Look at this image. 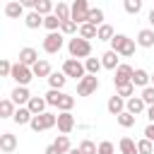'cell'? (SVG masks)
I'll list each match as a JSON object with an SVG mask.
<instances>
[{"mask_svg": "<svg viewBox=\"0 0 154 154\" xmlns=\"http://www.w3.org/2000/svg\"><path fill=\"white\" fill-rule=\"evenodd\" d=\"M12 65H14V63H10V60L2 58V60H0V77H10V75H12Z\"/></svg>", "mask_w": 154, "mask_h": 154, "instance_id": "ee69618b", "label": "cell"}, {"mask_svg": "<svg viewBox=\"0 0 154 154\" xmlns=\"http://www.w3.org/2000/svg\"><path fill=\"white\" fill-rule=\"evenodd\" d=\"M84 67H87V75H99L103 63H101V58H84Z\"/></svg>", "mask_w": 154, "mask_h": 154, "instance_id": "f1b7e54d", "label": "cell"}, {"mask_svg": "<svg viewBox=\"0 0 154 154\" xmlns=\"http://www.w3.org/2000/svg\"><path fill=\"white\" fill-rule=\"evenodd\" d=\"M63 72H65L67 77L82 79V77L87 75V67H84V63H79V58H65V63H63Z\"/></svg>", "mask_w": 154, "mask_h": 154, "instance_id": "5b68a950", "label": "cell"}, {"mask_svg": "<svg viewBox=\"0 0 154 154\" xmlns=\"http://www.w3.org/2000/svg\"><path fill=\"white\" fill-rule=\"evenodd\" d=\"M17 149V137L12 132H2L0 135V152L2 154H12Z\"/></svg>", "mask_w": 154, "mask_h": 154, "instance_id": "9a60e30c", "label": "cell"}, {"mask_svg": "<svg viewBox=\"0 0 154 154\" xmlns=\"http://www.w3.org/2000/svg\"><path fill=\"white\" fill-rule=\"evenodd\" d=\"M135 46H137V41L130 38V36H125V34H116V36L111 38V48H113L116 53H120L123 58L135 55Z\"/></svg>", "mask_w": 154, "mask_h": 154, "instance_id": "6da1fadb", "label": "cell"}, {"mask_svg": "<svg viewBox=\"0 0 154 154\" xmlns=\"http://www.w3.org/2000/svg\"><path fill=\"white\" fill-rule=\"evenodd\" d=\"M10 77H12L17 84H24V87H26V84H29L36 75H34L31 65H24V63H19V60H17V63L12 65V75H10Z\"/></svg>", "mask_w": 154, "mask_h": 154, "instance_id": "277c9868", "label": "cell"}, {"mask_svg": "<svg viewBox=\"0 0 154 154\" xmlns=\"http://www.w3.org/2000/svg\"><path fill=\"white\" fill-rule=\"evenodd\" d=\"M99 89V77L96 75H84L82 79H77V94L79 96H91Z\"/></svg>", "mask_w": 154, "mask_h": 154, "instance_id": "ba28073f", "label": "cell"}, {"mask_svg": "<svg viewBox=\"0 0 154 154\" xmlns=\"http://www.w3.org/2000/svg\"><path fill=\"white\" fill-rule=\"evenodd\" d=\"M152 84H154V75H152Z\"/></svg>", "mask_w": 154, "mask_h": 154, "instance_id": "f5cc1de1", "label": "cell"}, {"mask_svg": "<svg viewBox=\"0 0 154 154\" xmlns=\"http://www.w3.org/2000/svg\"><path fill=\"white\" fill-rule=\"evenodd\" d=\"M14 111H17V103L12 99H2L0 101V118H12Z\"/></svg>", "mask_w": 154, "mask_h": 154, "instance_id": "4316f807", "label": "cell"}, {"mask_svg": "<svg viewBox=\"0 0 154 154\" xmlns=\"http://www.w3.org/2000/svg\"><path fill=\"white\" fill-rule=\"evenodd\" d=\"M24 7H36V0H19Z\"/></svg>", "mask_w": 154, "mask_h": 154, "instance_id": "f907efd6", "label": "cell"}, {"mask_svg": "<svg viewBox=\"0 0 154 154\" xmlns=\"http://www.w3.org/2000/svg\"><path fill=\"white\" fill-rule=\"evenodd\" d=\"M144 137H149V140L154 142V123H149V125L144 128Z\"/></svg>", "mask_w": 154, "mask_h": 154, "instance_id": "bcb514c9", "label": "cell"}, {"mask_svg": "<svg viewBox=\"0 0 154 154\" xmlns=\"http://www.w3.org/2000/svg\"><path fill=\"white\" fill-rule=\"evenodd\" d=\"M118 149H120V154H140V152H137V142H135L132 137H120Z\"/></svg>", "mask_w": 154, "mask_h": 154, "instance_id": "603a6c76", "label": "cell"}, {"mask_svg": "<svg viewBox=\"0 0 154 154\" xmlns=\"http://www.w3.org/2000/svg\"><path fill=\"white\" fill-rule=\"evenodd\" d=\"M55 125H58V116L51 113V111H43V113H38V116H34L31 123H29V128H31L34 132H43V130H51V128H55Z\"/></svg>", "mask_w": 154, "mask_h": 154, "instance_id": "3957f363", "label": "cell"}, {"mask_svg": "<svg viewBox=\"0 0 154 154\" xmlns=\"http://www.w3.org/2000/svg\"><path fill=\"white\" fill-rule=\"evenodd\" d=\"M147 22H149V26H152V29H154V7H152V10H149V14H147Z\"/></svg>", "mask_w": 154, "mask_h": 154, "instance_id": "681fc988", "label": "cell"}, {"mask_svg": "<svg viewBox=\"0 0 154 154\" xmlns=\"http://www.w3.org/2000/svg\"><path fill=\"white\" fill-rule=\"evenodd\" d=\"M149 82H152V75H149L147 70L137 67V70H135V75H132V84H135V87H142V89H144V87H149Z\"/></svg>", "mask_w": 154, "mask_h": 154, "instance_id": "ffe728a7", "label": "cell"}, {"mask_svg": "<svg viewBox=\"0 0 154 154\" xmlns=\"http://www.w3.org/2000/svg\"><path fill=\"white\" fill-rule=\"evenodd\" d=\"M116 94H120L123 99H130V96H135V84L130 82V84H123V87H116Z\"/></svg>", "mask_w": 154, "mask_h": 154, "instance_id": "60d3db41", "label": "cell"}, {"mask_svg": "<svg viewBox=\"0 0 154 154\" xmlns=\"http://www.w3.org/2000/svg\"><path fill=\"white\" fill-rule=\"evenodd\" d=\"M89 2L87 0H72V19L77 22V24H84L87 19H89Z\"/></svg>", "mask_w": 154, "mask_h": 154, "instance_id": "9c48e42d", "label": "cell"}, {"mask_svg": "<svg viewBox=\"0 0 154 154\" xmlns=\"http://www.w3.org/2000/svg\"><path fill=\"white\" fill-rule=\"evenodd\" d=\"M10 99H12L17 106H26V103H29V99H31V91H29L24 84H17V87L12 89V94H10Z\"/></svg>", "mask_w": 154, "mask_h": 154, "instance_id": "8fae6325", "label": "cell"}, {"mask_svg": "<svg viewBox=\"0 0 154 154\" xmlns=\"http://www.w3.org/2000/svg\"><path fill=\"white\" fill-rule=\"evenodd\" d=\"M125 103H128V99H123L120 94H113V96L108 99L106 108H108V113H111V116H118V113H123V111H125Z\"/></svg>", "mask_w": 154, "mask_h": 154, "instance_id": "4fadbf2b", "label": "cell"}, {"mask_svg": "<svg viewBox=\"0 0 154 154\" xmlns=\"http://www.w3.org/2000/svg\"><path fill=\"white\" fill-rule=\"evenodd\" d=\"M123 7L128 14H140L142 12V0H123Z\"/></svg>", "mask_w": 154, "mask_h": 154, "instance_id": "74e56055", "label": "cell"}, {"mask_svg": "<svg viewBox=\"0 0 154 154\" xmlns=\"http://www.w3.org/2000/svg\"><path fill=\"white\" fill-rule=\"evenodd\" d=\"M53 14H58L63 22H65V19H72V7H70L67 2H58L55 10H53Z\"/></svg>", "mask_w": 154, "mask_h": 154, "instance_id": "4dcf8cb0", "label": "cell"}, {"mask_svg": "<svg viewBox=\"0 0 154 154\" xmlns=\"http://www.w3.org/2000/svg\"><path fill=\"white\" fill-rule=\"evenodd\" d=\"M72 106H75V96L63 94V96H60V101H58V111H70Z\"/></svg>", "mask_w": 154, "mask_h": 154, "instance_id": "ab89813d", "label": "cell"}, {"mask_svg": "<svg viewBox=\"0 0 154 154\" xmlns=\"http://www.w3.org/2000/svg\"><path fill=\"white\" fill-rule=\"evenodd\" d=\"M132 75H135V67H130L128 63H120V65L113 70V84H116V87L130 84V82H132Z\"/></svg>", "mask_w": 154, "mask_h": 154, "instance_id": "52a82bcc", "label": "cell"}, {"mask_svg": "<svg viewBox=\"0 0 154 154\" xmlns=\"http://www.w3.org/2000/svg\"><path fill=\"white\" fill-rule=\"evenodd\" d=\"M118 55H120V53H116L113 48H111V51H106V53L101 55V63H103V67H106V70H116V67L120 65V58H118Z\"/></svg>", "mask_w": 154, "mask_h": 154, "instance_id": "ac0fdd59", "label": "cell"}, {"mask_svg": "<svg viewBox=\"0 0 154 154\" xmlns=\"http://www.w3.org/2000/svg\"><path fill=\"white\" fill-rule=\"evenodd\" d=\"M63 36H65L63 31H51V34L43 38V51H46V53H51V55L60 53V48H63V43H65V38H63Z\"/></svg>", "mask_w": 154, "mask_h": 154, "instance_id": "8992f818", "label": "cell"}, {"mask_svg": "<svg viewBox=\"0 0 154 154\" xmlns=\"http://www.w3.org/2000/svg\"><path fill=\"white\" fill-rule=\"evenodd\" d=\"M135 118H137V116H135V113H130V111H123V113H118V116H116V120H118V125H120V128H132V125H135Z\"/></svg>", "mask_w": 154, "mask_h": 154, "instance_id": "f546056e", "label": "cell"}, {"mask_svg": "<svg viewBox=\"0 0 154 154\" xmlns=\"http://www.w3.org/2000/svg\"><path fill=\"white\" fill-rule=\"evenodd\" d=\"M113 36H116V31H113V26L103 22V24L99 26V36H96V38H99V41H111Z\"/></svg>", "mask_w": 154, "mask_h": 154, "instance_id": "836d02e7", "label": "cell"}, {"mask_svg": "<svg viewBox=\"0 0 154 154\" xmlns=\"http://www.w3.org/2000/svg\"><path fill=\"white\" fill-rule=\"evenodd\" d=\"M87 22H91V24L101 26V24H103V10H101V7H91V10H89V19H87Z\"/></svg>", "mask_w": 154, "mask_h": 154, "instance_id": "f35d334b", "label": "cell"}, {"mask_svg": "<svg viewBox=\"0 0 154 154\" xmlns=\"http://www.w3.org/2000/svg\"><path fill=\"white\" fill-rule=\"evenodd\" d=\"M137 46H142V48H154V29L149 26V29H140V34H137Z\"/></svg>", "mask_w": 154, "mask_h": 154, "instance_id": "e0dca14e", "label": "cell"}, {"mask_svg": "<svg viewBox=\"0 0 154 154\" xmlns=\"http://www.w3.org/2000/svg\"><path fill=\"white\" fill-rule=\"evenodd\" d=\"M142 99H144V103H147V106H152V103H154V84H149V87H144V89H142Z\"/></svg>", "mask_w": 154, "mask_h": 154, "instance_id": "7bdbcfd3", "label": "cell"}, {"mask_svg": "<svg viewBox=\"0 0 154 154\" xmlns=\"http://www.w3.org/2000/svg\"><path fill=\"white\" fill-rule=\"evenodd\" d=\"M24 24H26L29 29H38V26H43V14L36 12V10H31V12L24 14Z\"/></svg>", "mask_w": 154, "mask_h": 154, "instance_id": "d6986e66", "label": "cell"}, {"mask_svg": "<svg viewBox=\"0 0 154 154\" xmlns=\"http://www.w3.org/2000/svg\"><path fill=\"white\" fill-rule=\"evenodd\" d=\"M147 118H149V123H154V103L147 106Z\"/></svg>", "mask_w": 154, "mask_h": 154, "instance_id": "c3c4849f", "label": "cell"}, {"mask_svg": "<svg viewBox=\"0 0 154 154\" xmlns=\"http://www.w3.org/2000/svg\"><path fill=\"white\" fill-rule=\"evenodd\" d=\"M26 106H29V111H31L34 116H38V113H43V111H46L48 101H46V96H31Z\"/></svg>", "mask_w": 154, "mask_h": 154, "instance_id": "44dd1931", "label": "cell"}, {"mask_svg": "<svg viewBox=\"0 0 154 154\" xmlns=\"http://www.w3.org/2000/svg\"><path fill=\"white\" fill-rule=\"evenodd\" d=\"M67 53H70V58H89V55H91V43H89V38H82V36L77 34L75 38L67 41Z\"/></svg>", "mask_w": 154, "mask_h": 154, "instance_id": "7a4b0ae2", "label": "cell"}, {"mask_svg": "<svg viewBox=\"0 0 154 154\" xmlns=\"http://www.w3.org/2000/svg\"><path fill=\"white\" fill-rule=\"evenodd\" d=\"M43 154H60V152H58V147H55V144H48Z\"/></svg>", "mask_w": 154, "mask_h": 154, "instance_id": "7dc6e473", "label": "cell"}, {"mask_svg": "<svg viewBox=\"0 0 154 154\" xmlns=\"http://www.w3.org/2000/svg\"><path fill=\"white\" fill-rule=\"evenodd\" d=\"M60 31H63L65 36H75V34H79V24H77L75 19H65V22L60 24Z\"/></svg>", "mask_w": 154, "mask_h": 154, "instance_id": "1f68e13d", "label": "cell"}, {"mask_svg": "<svg viewBox=\"0 0 154 154\" xmlns=\"http://www.w3.org/2000/svg\"><path fill=\"white\" fill-rule=\"evenodd\" d=\"M5 17H10V19L24 17V5H22L19 0H7V2H5Z\"/></svg>", "mask_w": 154, "mask_h": 154, "instance_id": "7c38bea8", "label": "cell"}, {"mask_svg": "<svg viewBox=\"0 0 154 154\" xmlns=\"http://www.w3.org/2000/svg\"><path fill=\"white\" fill-rule=\"evenodd\" d=\"M79 36L82 38H96L99 36V26L91 24V22H84V24H79Z\"/></svg>", "mask_w": 154, "mask_h": 154, "instance_id": "484cf974", "label": "cell"}, {"mask_svg": "<svg viewBox=\"0 0 154 154\" xmlns=\"http://www.w3.org/2000/svg\"><path fill=\"white\" fill-rule=\"evenodd\" d=\"M65 91L63 89H48L43 96H46V101H48V106H55L58 108V101H60V96H63Z\"/></svg>", "mask_w": 154, "mask_h": 154, "instance_id": "e575fe53", "label": "cell"}, {"mask_svg": "<svg viewBox=\"0 0 154 154\" xmlns=\"http://www.w3.org/2000/svg\"><path fill=\"white\" fill-rule=\"evenodd\" d=\"M31 70H34L36 77H48V75L53 72V70H51V63H48V60H41V58L31 65Z\"/></svg>", "mask_w": 154, "mask_h": 154, "instance_id": "cb8c5ba5", "label": "cell"}, {"mask_svg": "<svg viewBox=\"0 0 154 154\" xmlns=\"http://www.w3.org/2000/svg\"><path fill=\"white\" fill-rule=\"evenodd\" d=\"M58 130H60L63 135H70V132L75 130V116H72L70 111H60V113H58Z\"/></svg>", "mask_w": 154, "mask_h": 154, "instance_id": "30bf717a", "label": "cell"}, {"mask_svg": "<svg viewBox=\"0 0 154 154\" xmlns=\"http://www.w3.org/2000/svg\"><path fill=\"white\" fill-rule=\"evenodd\" d=\"M31 118H34V113L29 111V106H17V111H14V116H12V120H14L17 125H29Z\"/></svg>", "mask_w": 154, "mask_h": 154, "instance_id": "2e32d148", "label": "cell"}, {"mask_svg": "<svg viewBox=\"0 0 154 154\" xmlns=\"http://www.w3.org/2000/svg\"><path fill=\"white\" fill-rule=\"evenodd\" d=\"M125 111H130V113L140 116V113H147V103H144V99H142V96H130V99H128V103H125Z\"/></svg>", "mask_w": 154, "mask_h": 154, "instance_id": "5bb4252c", "label": "cell"}, {"mask_svg": "<svg viewBox=\"0 0 154 154\" xmlns=\"http://www.w3.org/2000/svg\"><path fill=\"white\" fill-rule=\"evenodd\" d=\"M137 152H140V154H154V142H152L149 137L137 140Z\"/></svg>", "mask_w": 154, "mask_h": 154, "instance_id": "d590c367", "label": "cell"}, {"mask_svg": "<svg viewBox=\"0 0 154 154\" xmlns=\"http://www.w3.org/2000/svg\"><path fill=\"white\" fill-rule=\"evenodd\" d=\"M65 82H67V75L60 70V72H51L48 75V84H51V89H63L65 87Z\"/></svg>", "mask_w": 154, "mask_h": 154, "instance_id": "d4e9b609", "label": "cell"}, {"mask_svg": "<svg viewBox=\"0 0 154 154\" xmlns=\"http://www.w3.org/2000/svg\"><path fill=\"white\" fill-rule=\"evenodd\" d=\"M79 149H82V154H99V147L91 140H82L79 142Z\"/></svg>", "mask_w": 154, "mask_h": 154, "instance_id": "b9f144b4", "label": "cell"}, {"mask_svg": "<svg viewBox=\"0 0 154 154\" xmlns=\"http://www.w3.org/2000/svg\"><path fill=\"white\" fill-rule=\"evenodd\" d=\"M116 152V147H113V142H108V140H103V142H99V154H113Z\"/></svg>", "mask_w": 154, "mask_h": 154, "instance_id": "f6af8a7d", "label": "cell"}, {"mask_svg": "<svg viewBox=\"0 0 154 154\" xmlns=\"http://www.w3.org/2000/svg\"><path fill=\"white\" fill-rule=\"evenodd\" d=\"M67 154H82V149H79V147H72V149H70Z\"/></svg>", "mask_w": 154, "mask_h": 154, "instance_id": "816d5d0a", "label": "cell"}, {"mask_svg": "<svg viewBox=\"0 0 154 154\" xmlns=\"http://www.w3.org/2000/svg\"><path fill=\"white\" fill-rule=\"evenodd\" d=\"M36 60H38V53H36V48L26 46V48H22V51H19V63H24V65H34Z\"/></svg>", "mask_w": 154, "mask_h": 154, "instance_id": "7402d4cb", "label": "cell"}, {"mask_svg": "<svg viewBox=\"0 0 154 154\" xmlns=\"http://www.w3.org/2000/svg\"><path fill=\"white\" fill-rule=\"evenodd\" d=\"M53 144L58 147V152H60V154H67V152L72 149V144H70V137H67V135H63V132L55 137V142H53Z\"/></svg>", "mask_w": 154, "mask_h": 154, "instance_id": "d6a6232c", "label": "cell"}, {"mask_svg": "<svg viewBox=\"0 0 154 154\" xmlns=\"http://www.w3.org/2000/svg\"><path fill=\"white\" fill-rule=\"evenodd\" d=\"M34 10L46 17V14H51V12L55 10V5H53V0H36V7H34Z\"/></svg>", "mask_w": 154, "mask_h": 154, "instance_id": "8d00e7d4", "label": "cell"}, {"mask_svg": "<svg viewBox=\"0 0 154 154\" xmlns=\"http://www.w3.org/2000/svg\"><path fill=\"white\" fill-rule=\"evenodd\" d=\"M60 24H63V19H60L58 14H53V12L43 17V26H46L48 31H60Z\"/></svg>", "mask_w": 154, "mask_h": 154, "instance_id": "83f0119b", "label": "cell"}]
</instances>
